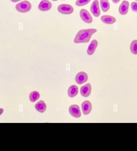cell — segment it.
Listing matches in <instances>:
<instances>
[{
	"mask_svg": "<svg viewBox=\"0 0 137 151\" xmlns=\"http://www.w3.org/2000/svg\"><path fill=\"white\" fill-rule=\"evenodd\" d=\"M131 8L133 12H137V2H132L131 4Z\"/></svg>",
	"mask_w": 137,
	"mask_h": 151,
	"instance_id": "obj_20",
	"label": "cell"
},
{
	"mask_svg": "<svg viewBox=\"0 0 137 151\" xmlns=\"http://www.w3.org/2000/svg\"><path fill=\"white\" fill-rule=\"evenodd\" d=\"M40 94L39 92L37 91H33L31 92L30 95V99L32 102H34L39 99Z\"/></svg>",
	"mask_w": 137,
	"mask_h": 151,
	"instance_id": "obj_17",
	"label": "cell"
},
{
	"mask_svg": "<svg viewBox=\"0 0 137 151\" xmlns=\"http://www.w3.org/2000/svg\"><path fill=\"white\" fill-rule=\"evenodd\" d=\"M80 16L83 21L85 23H91L93 21L92 17L87 10L82 9L80 12Z\"/></svg>",
	"mask_w": 137,
	"mask_h": 151,
	"instance_id": "obj_4",
	"label": "cell"
},
{
	"mask_svg": "<svg viewBox=\"0 0 137 151\" xmlns=\"http://www.w3.org/2000/svg\"><path fill=\"white\" fill-rule=\"evenodd\" d=\"M58 12L62 14H69L74 12V8L71 5L68 4H60L58 7Z\"/></svg>",
	"mask_w": 137,
	"mask_h": 151,
	"instance_id": "obj_3",
	"label": "cell"
},
{
	"mask_svg": "<svg viewBox=\"0 0 137 151\" xmlns=\"http://www.w3.org/2000/svg\"><path fill=\"white\" fill-rule=\"evenodd\" d=\"M101 8L103 12H107L110 8V4L108 0H100Z\"/></svg>",
	"mask_w": 137,
	"mask_h": 151,
	"instance_id": "obj_16",
	"label": "cell"
},
{
	"mask_svg": "<svg viewBox=\"0 0 137 151\" xmlns=\"http://www.w3.org/2000/svg\"><path fill=\"white\" fill-rule=\"evenodd\" d=\"M15 8L18 12L26 13L31 9V4L28 1H24L17 4Z\"/></svg>",
	"mask_w": 137,
	"mask_h": 151,
	"instance_id": "obj_2",
	"label": "cell"
},
{
	"mask_svg": "<svg viewBox=\"0 0 137 151\" xmlns=\"http://www.w3.org/2000/svg\"><path fill=\"white\" fill-rule=\"evenodd\" d=\"M129 2L126 1H123L119 8V12L122 15H125L128 13L129 10Z\"/></svg>",
	"mask_w": 137,
	"mask_h": 151,
	"instance_id": "obj_9",
	"label": "cell"
},
{
	"mask_svg": "<svg viewBox=\"0 0 137 151\" xmlns=\"http://www.w3.org/2000/svg\"><path fill=\"white\" fill-rule=\"evenodd\" d=\"M68 110L71 115L73 117L79 118L81 116V113L79 106L78 105H71L69 107Z\"/></svg>",
	"mask_w": 137,
	"mask_h": 151,
	"instance_id": "obj_6",
	"label": "cell"
},
{
	"mask_svg": "<svg viewBox=\"0 0 137 151\" xmlns=\"http://www.w3.org/2000/svg\"><path fill=\"white\" fill-rule=\"evenodd\" d=\"M130 51L134 55H137V40H134L130 44Z\"/></svg>",
	"mask_w": 137,
	"mask_h": 151,
	"instance_id": "obj_18",
	"label": "cell"
},
{
	"mask_svg": "<svg viewBox=\"0 0 137 151\" xmlns=\"http://www.w3.org/2000/svg\"><path fill=\"white\" fill-rule=\"evenodd\" d=\"M88 79V76L84 72L79 73L76 77V82L79 84H81L86 82Z\"/></svg>",
	"mask_w": 137,
	"mask_h": 151,
	"instance_id": "obj_8",
	"label": "cell"
},
{
	"mask_svg": "<svg viewBox=\"0 0 137 151\" xmlns=\"http://www.w3.org/2000/svg\"><path fill=\"white\" fill-rule=\"evenodd\" d=\"M52 1H58V0H52Z\"/></svg>",
	"mask_w": 137,
	"mask_h": 151,
	"instance_id": "obj_24",
	"label": "cell"
},
{
	"mask_svg": "<svg viewBox=\"0 0 137 151\" xmlns=\"http://www.w3.org/2000/svg\"><path fill=\"white\" fill-rule=\"evenodd\" d=\"M96 29H82L79 31L74 39L75 43H86L90 40L93 34L96 33Z\"/></svg>",
	"mask_w": 137,
	"mask_h": 151,
	"instance_id": "obj_1",
	"label": "cell"
},
{
	"mask_svg": "<svg viewBox=\"0 0 137 151\" xmlns=\"http://www.w3.org/2000/svg\"><path fill=\"white\" fill-rule=\"evenodd\" d=\"M91 0H77L76 2V5L77 6H83L88 4Z\"/></svg>",
	"mask_w": 137,
	"mask_h": 151,
	"instance_id": "obj_19",
	"label": "cell"
},
{
	"mask_svg": "<svg viewBox=\"0 0 137 151\" xmlns=\"http://www.w3.org/2000/svg\"><path fill=\"white\" fill-rule=\"evenodd\" d=\"M81 107L84 114L88 115L92 110V104L89 101H85L82 104Z\"/></svg>",
	"mask_w": 137,
	"mask_h": 151,
	"instance_id": "obj_11",
	"label": "cell"
},
{
	"mask_svg": "<svg viewBox=\"0 0 137 151\" xmlns=\"http://www.w3.org/2000/svg\"><path fill=\"white\" fill-rule=\"evenodd\" d=\"M112 1L115 4H116V3H118V2H120L121 0H112Z\"/></svg>",
	"mask_w": 137,
	"mask_h": 151,
	"instance_id": "obj_21",
	"label": "cell"
},
{
	"mask_svg": "<svg viewBox=\"0 0 137 151\" xmlns=\"http://www.w3.org/2000/svg\"><path fill=\"white\" fill-rule=\"evenodd\" d=\"M97 45L98 42L96 40H94L92 41L87 50V53L89 55H92L94 53Z\"/></svg>",
	"mask_w": 137,
	"mask_h": 151,
	"instance_id": "obj_12",
	"label": "cell"
},
{
	"mask_svg": "<svg viewBox=\"0 0 137 151\" xmlns=\"http://www.w3.org/2000/svg\"><path fill=\"white\" fill-rule=\"evenodd\" d=\"M90 11L95 17H98L100 14V10L99 7V3L98 0H95L91 5Z\"/></svg>",
	"mask_w": 137,
	"mask_h": 151,
	"instance_id": "obj_5",
	"label": "cell"
},
{
	"mask_svg": "<svg viewBox=\"0 0 137 151\" xmlns=\"http://www.w3.org/2000/svg\"><path fill=\"white\" fill-rule=\"evenodd\" d=\"M52 7V4L48 0H42L39 3L38 8L40 11L46 12L49 11Z\"/></svg>",
	"mask_w": 137,
	"mask_h": 151,
	"instance_id": "obj_7",
	"label": "cell"
},
{
	"mask_svg": "<svg viewBox=\"0 0 137 151\" xmlns=\"http://www.w3.org/2000/svg\"><path fill=\"white\" fill-rule=\"evenodd\" d=\"M3 111H4V110H3V109L0 108V116L3 114Z\"/></svg>",
	"mask_w": 137,
	"mask_h": 151,
	"instance_id": "obj_22",
	"label": "cell"
},
{
	"mask_svg": "<svg viewBox=\"0 0 137 151\" xmlns=\"http://www.w3.org/2000/svg\"><path fill=\"white\" fill-rule=\"evenodd\" d=\"M92 87L90 84L89 83L83 86L80 89L81 95L84 97H87L90 94Z\"/></svg>",
	"mask_w": 137,
	"mask_h": 151,
	"instance_id": "obj_10",
	"label": "cell"
},
{
	"mask_svg": "<svg viewBox=\"0 0 137 151\" xmlns=\"http://www.w3.org/2000/svg\"><path fill=\"white\" fill-rule=\"evenodd\" d=\"M135 1H137V0H135Z\"/></svg>",
	"mask_w": 137,
	"mask_h": 151,
	"instance_id": "obj_25",
	"label": "cell"
},
{
	"mask_svg": "<svg viewBox=\"0 0 137 151\" xmlns=\"http://www.w3.org/2000/svg\"><path fill=\"white\" fill-rule=\"evenodd\" d=\"M101 19L102 22L107 24H113L116 21V19L110 15H104L102 16Z\"/></svg>",
	"mask_w": 137,
	"mask_h": 151,
	"instance_id": "obj_13",
	"label": "cell"
},
{
	"mask_svg": "<svg viewBox=\"0 0 137 151\" xmlns=\"http://www.w3.org/2000/svg\"><path fill=\"white\" fill-rule=\"evenodd\" d=\"M11 1L16 3V2H18L19 1H21V0H11Z\"/></svg>",
	"mask_w": 137,
	"mask_h": 151,
	"instance_id": "obj_23",
	"label": "cell"
},
{
	"mask_svg": "<svg viewBox=\"0 0 137 151\" xmlns=\"http://www.w3.org/2000/svg\"><path fill=\"white\" fill-rule=\"evenodd\" d=\"M78 92V88L76 85H72L68 88V95L70 98H74L77 96Z\"/></svg>",
	"mask_w": 137,
	"mask_h": 151,
	"instance_id": "obj_14",
	"label": "cell"
},
{
	"mask_svg": "<svg viewBox=\"0 0 137 151\" xmlns=\"http://www.w3.org/2000/svg\"><path fill=\"white\" fill-rule=\"evenodd\" d=\"M35 108L39 112L43 113L46 109L47 106L44 101L41 100L36 104Z\"/></svg>",
	"mask_w": 137,
	"mask_h": 151,
	"instance_id": "obj_15",
	"label": "cell"
}]
</instances>
